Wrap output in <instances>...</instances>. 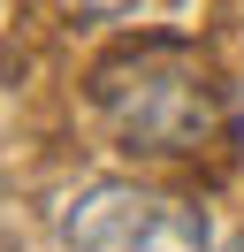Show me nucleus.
Segmentation results:
<instances>
[{
    "mask_svg": "<svg viewBox=\"0 0 244 252\" xmlns=\"http://www.w3.org/2000/svg\"><path fill=\"white\" fill-rule=\"evenodd\" d=\"M107 130L145 153H206L229 138V92L183 38H137L92 69Z\"/></svg>",
    "mask_w": 244,
    "mask_h": 252,
    "instance_id": "1",
    "label": "nucleus"
},
{
    "mask_svg": "<svg viewBox=\"0 0 244 252\" xmlns=\"http://www.w3.org/2000/svg\"><path fill=\"white\" fill-rule=\"evenodd\" d=\"M69 252H206V221L168 191L92 184L69 206Z\"/></svg>",
    "mask_w": 244,
    "mask_h": 252,
    "instance_id": "2",
    "label": "nucleus"
},
{
    "mask_svg": "<svg viewBox=\"0 0 244 252\" xmlns=\"http://www.w3.org/2000/svg\"><path fill=\"white\" fill-rule=\"evenodd\" d=\"M76 16H122V8H137V0H69Z\"/></svg>",
    "mask_w": 244,
    "mask_h": 252,
    "instance_id": "3",
    "label": "nucleus"
}]
</instances>
